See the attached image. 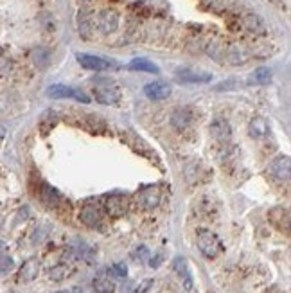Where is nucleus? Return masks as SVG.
<instances>
[{"mask_svg": "<svg viewBox=\"0 0 291 293\" xmlns=\"http://www.w3.org/2000/svg\"><path fill=\"white\" fill-rule=\"evenodd\" d=\"M173 266H174V270H176L178 275H180V277L183 279V286H185V290H191V288H193V279H191V273H189L187 261H185L183 257H180V255H178V257L174 259Z\"/></svg>", "mask_w": 291, "mask_h": 293, "instance_id": "obj_16", "label": "nucleus"}, {"mask_svg": "<svg viewBox=\"0 0 291 293\" xmlns=\"http://www.w3.org/2000/svg\"><path fill=\"white\" fill-rule=\"evenodd\" d=\"M114 277H119V279H124L126 275H128V268H126V264L124 263H117V264H114L112 268L108 270Z\"/></svg>", "mask_w": 291, "mask_h": 293, "instance_id": "obj_27", "label": "nucleus"}, {"mask_svg": "<svg viewBox=\"0 0 291 293\" xmlns=\"http://www.w3.org/2000/svg\"><path fill=\"white\" fill-rule=\"evenodd\" d=\"M196 243H198V249H200V252H202L203 255H205V257H208V259L217 257V255L223 252L221 239L217 238L214 232H210V230H200V232H198Z\"/></svg>", "mask_w": 291, "mask_h": 293, "instance_id": "obj_2", "label": "nucleus"}, {"mask_svg": "<svg viewBox=\"0 0 291 293\" xmlns=\"http://www.w3.org/2000/svg\"><path fill=\"white\" fill-rule=\"evenodd\" d=\"M94 95L95 101H99L101 105H115L121 99V90L115 84V81L108 80V78H101L94 84Z\"/></svg>", "mask_w": 291, "mask_h": 293, "instance_id": "obj_1", "label": "nucleus"}, {"mask_svg": "<svg viewBox=\"0 0 291 293\" xmlns=\"http://www.w3.org/2000/svg\"><path fill=\"white\" fill-rule=\"evenodd\" d=\"M160 263H162V255H157L155 259H151V261H149V266H153V268H157V266H158Z\"/></svg>", "mask_w": 291, "mask_h": 293, "instance_id": "obj_30", "label": "nucleus"}, {"mask_svg": "<svg viewBox=\"0 0 291 293\" xmlns=\"http://www.w3.org/2000/svg\"><path fill=\"white\" fill-rule=\"evenodd\" d=\"M97 27L103 35H112L119 27V13L114 9H104L97 18Z\"/></svg>", "mask_w": 291, "mask_h": 293, "instance_id": "obj_6", "label": "nucleus"}, {"mask_svg": "<svg viewBox=\"0 0 291 293\" xmlns=\"http://www.w3.org/2000/svg\"><path fill=\"white\" fill-rule=\"evenodd\" d=\"M79 61V65L86 70H95V72H101V70H110V69H117V65L114 61L104 60L101 56H94V54H78L76 56Z\"/></svg>", "mask_w": 291, "mask_h": 293, "instance_id": "obj_4", "label": "nucleus"}, {"mask_svg": "<svg viewBox=\"0 0 291 293\" xmlns=\"http://www.w3.org/2000/svg\"><path fill=\"white\" fill-rule=\"evenodd\" d=\"M40 198H42V202H43L45 205H49V207H56V205L59 204V193L54 187H50L49 184L42 185Z\"/></svg>", "mask_w": 291, "mask_h": 293, "instance_id": "obj_18", "label": "nucleus"}, {"mask_svg": "<svg viewBox=\"0 0 291 293\" xmlns=\"http://www.w3.org/2000/svg\"><path fill=\"white\" fill-rule=\"evenodd\" d=\"M243 22L247 25V29L253 35H266V25L257 15H247Z\"/></svg>", "mask_w": 291, "mask_h": 293, "instance_id": "obj_20", "label": "nucleus"}, {"mask_svg": "<svg viewBox=\"0 0 291 293\" xmlns=\"http://www.w3.org/2000/svg\"><path fill=\"white\" fill-rule=\"evenodd\" d=\"M128 69L137 70V72H148V74H158L160 72V69H158L157 65L151 63L149 60H144V58H137V60L129 61Z\"/></svg>", "mask_w": 291, "mask_h": 293, "instance_id": "obj_17", "label": "nucleus"}, {"mask_svg": "<svg viewBox=\"0 0 291 293\" xmlns=\"http://www.w3.org/2000/svg\"><path fill=\"white\" fill-rule=\"evenodd\" d=\"M79 35L88 40L92 35V22L86 16V13H79Z\"/></svg>", "mask_w": 291, "mask_h": 293, "instance_id": "obj_24", "label": "nucleus"}, {"mask_svg": "<svg viewBox=\"0 0 291 293\" xmlns=\"http://www.w3.org/2000/svg\"><path fill=\"white\" fill-rule=\"evenodd\" d=\"M79 219L83 221L86 227H97L101 223V212L94 205H84L81 212H79Z\"/></svg>", "mask_w": 291, "mask_h": 293, "instance_id": "obj_14", "label": "nucleus"}, {"mask_svg": "<svg viewBox=\"0 0 291 293\" xmlns=\"http://www.w3.org/2000/svg\"><path fill=\"white\" fill-rule=\"evenodd\" d=\"M47 95L52 99H76L81 103H90V97L84 92L72 86H65V84H52L47 88Z\"/></svg>", "mask_w": 291, "mask_h": 293, "instance_id": "obj_3", "label": "nucleus"}, {"mask_svg": "<svg viewBox=\"0 0 291 293\" xmlns=\"http://www.w3.org/2000/svg\"><path fill=\"white\" fill-rule=\"evenodd\" d=\"M270 173L277 180H290L291 176V159L288 155H281L270 166Z\"/></svg>", "mask_w": 291, "mask_h": 293, "instance_id": "obj_8", "label": "nucleus"}, {"mask_svg": "<svg viewBox=\"0 0 291 293\" xmlns=\"http://www.w3.org/2000/svg\"><path fill=\"white\" fill-rule=\"evenodd\" d=\"M40 272V261L38 259H27L24 264H22V268L18 272V279L22 283H31L33 279H36Z\"/></svg>", "mask_w": 291, "mask_h": 293, "instance_id": "obj_13", "label": "nucleus"}, {"mask_svg": "<svg viewBox=\"0 0 291 293\" xmlns=\"http://www.w3.org/2000/svg\"><path fill=\"white\" fill-rule=\"evenodd\" d=\"M191 114H189L187 110H182L178 108L173 112V115H171V125L174 126L176 129H185L189 125H191Z\"/></svg>", "mask_w": 291, "mask_h": 293, "instance_id": "obj_19", "label": "nucleus"}, {"mask_svg": "<svg viewBox=\"0 0 291 293\" xmlns=\"http://www.w3.org/2000/svg\"><path fill=\"white\" fill-rule=\"evenodd\" d=\"M15 263H13V259L9 255H0V273H7L13 270Z\"/></svg>", "mask_w": 291, "mask_h": 293, "instance_id": "obj_28", "label": "nucleus"}, {"mask_svg": "<svg viewBox=\"0 0 291 293\" xmlns=\"http://www.w3.org/2000/svg\"><path fill=\"white\" fill-rule=\"evenodd\" d=\"M140 207L146 210L155 209L158 204H160V189L157 185H149V187H144L137 196Z\"/></svg>", "mask_w": 291, "mask_h": 293, "instance_id": "obj_7", "label": "nucleus"}, {"mask_svg": "<svg viewBox=\"0 0 291 293\" xmlns=\"http://www.w3.org/2000/svg\"><path fill=\"white\" fill-rule=\"evenodd\" d=\"M174 76H176V80L183 81V83H208V81L212 80V74L203 72V70L189 69V67L176 69L174 70Z\"/></svg>", "mask_w": 291, "mask_h": 293, "instance_id": "obj_5", "label": "nucleus"}, {"mask_svg": "<svg viewBox=\"0 0 291 293\" xmlns=\"http://www.w3.org/2000/svg\"><path fill=\"white\" fill-rule=\"evenodd\" d=\"M94 290L97 293H115V284L108 277L94 279Z\"/></svg>", "mask_w": 291, "mask_h": 293, "instance_id": "obj_21", "label": "nucleus"}, {"mask_svg": "<svg viewBox=\"0 0 291 293\" xmlns=\"http://www.w3.org/2000/svg\"><path fill=\"white\" fill-rule=\"evenodd\" d=\"M173 88H171V84L167 83H162V81H155V83H149L144 86V94L148 95L151 101H162V99H167L169 95H171Z\"/></svg>", "mask_w": 291, "mask_h": 293, "instance_id": "obj_10", "label": "nucleus"}, {"mask_svg": "<svg viewBox=\"0 0 291 293\" xmlns=\"http://www.w3.org/2000/svg\"><path fill=\"white\" fill-rule=\"evenodd\" d=\"M270 78H272V72H270L266 67L257 69L255 72H253V76H252V80L255 81V83H259V84H266L268 81H270Z\"/></svg>", "mask_w": 291, "mask_h": 293, "instance_id": "obj_26", "label": "nucleus"}, {"mask_svg": "<svg viewBox=\"0 0 291 293\" xmlns=\"http://www.w3.org/2000/svg\"><path fill=\"white\" fill-rule=\"evenodd\" d=\"M58 293H81L79 288H69V290H63V292H58Z\"/></svg>", "mask_w": 291, "mask_h": 293, "instance_id": "obj_31", "label": "nucleus"}, {"mask_svg": "<svg viewBox=\"0 0 291 293\" xmlns=\"http://www.w3.org/2000/svg\"><path fill=\"white\" fill-rule=\"evenodd\" d=\"M210 135L216 140H219V142H227V140H230L232 129H230V126H228V123L225 119H216L210 125Z\"/></svg>", "mask_w": 291, "mask_h": 293, "instance_id": "obj_12", "label": "nucleus"}, {"mask_svg": "<svg viewBox=\"0 0 291 293\" xmlns=\"http://www.w3.org/2000/svg\"><path fill=\"white\" fill-rule=\"evenodd\" d=\"M49 60H50V54H49V50H47V49H43V47H38V49L33 50V61H35L36 67L43 69V67H47Z\"/></svg>", "mask_w": 291, "mask_h": 293, "instance_id": "obj_22", "label": "nucleus"}, {"mask_svg": "<svg viewBox=\"0 0 291 293\" xmlns=\"http://www.w3.org/2000/svg\"><path fill=\"white\" fill-rule=\"evenodd\" d=\"M4 135H5V129L2 128V126H0V140L4 139Z\"/></svg>", "mask_w": 291, "mask_h": 293, "instance_id": "obj_33", "label": "nucleus"}, {"mask_svg": "<svg viewBox=\"0 0 291 293\" xmlns=\"http://www.w3.org/2000/svg\"><path fill=\"white\" fill-rule=\"evenodd\" d=\"M72 273V268L70 266H67V264H58V266H54V268L49 272V277L52 279V281H56V283H59V281H63V279H67Z\"/></svg>", "mask_w": 291, "mask_h": 293, "instance_id": "obj_23", "label": "nucleus"}, {"mask_svg": "<svg viewBox=\"0 0 291 293\" xmlns=\"http://www.w3.org/2000/svg\"><path fill=\"white\" fill-rule=\"evenodd\" d=\"M148 255H149V252H148V249H146V247H140V249L137 250V257L138 259H148Z\"/></svg>", "mask_w": 291, "mask_h": 293, "instance_id": "obj_29", "label": "nucleus"}, {"mask_svg": "<svg viewBox=\"0 0 291 293\" xmlns=\"http://www.w3.org/2000/svg\"><path fill=\"white\" fill-rule=\"evenodd\" d=\"M106 212L112 216V218H119V216H124L126 210H128V198L123 196V194H112L106 198Z\"/></svg>", "mask_w": 291, "mask_h": 293, "instance_id": "obj_9", "label": "nucleus"}, {"mask_svg": "<svg viewBox=\"0 0 291 293\" xmlns=\"http://www.w3.org/2000/svg\"><path fill=\"white\" fill-rule=\"evenodd\" d=\"M268 218L275 225L277 229L282 230V232H290V210L286 207H273L270 212H268Z\"/></svg>", "mask_w": 291, "mask_h": 293, "instance_id": "obj_11", "label": "nucleus"}, {"mask_svg": "<svg viewBox=\"0 0 291 293\" xmlns=\"http://www.w3.org/2000/svg\"><path fill=\"white\" fill-rule=\"evenodd\" d=\"M81 2H90V0H81Z\"/></svg>", "mask_w": 291, "mask_h": 293, "instance_id": "obj_34", "label": "nucleus"}, {"mask_svg": "<svg viewBox=\"0 0 291 293\" xmlns=\"http://www.w3.org/2000/svg\"><path fill=\"white\" fill-rule=\"evenodd\" d=\"M270 131V126H268V121L264 117H253L250 121V126H248V133L252 135L253 139H264Z\"/></svg>", "mask_w": 291, "mask_h": 293, "instance_id": "obj_15", "label": "nucleus"}, {"mask_svg": "<svg viewBox=\"0 0 291 293\" xmlns=\"http://www.w3.org/2000/svg\"><path fill=\"white\" fill-rule=\"evenodd\" d=\"M4 250H5V245H4V241H0V255L4 253Z\"/></svg>", "mask_w": 291, "mask_h": 293, "instance_id": "obj_32", "label": "nucleus"}, {"mask_svg": "<svg viewBox=\"0 0 291 293\" xmlns=\"http://www.w3.org/2000/svg\"><path fill=\"white\" fill-rule=\"evenodd\" d=\"M227 58L232 65H243L245 61H247V56L243 54V50L239 49V47H230Z\"/></svg>", "mask_w": 291, "mask_h": 293, "instance_id": "obj_25", "label": "nucleus"}]
</instances>
